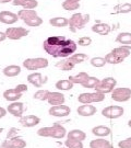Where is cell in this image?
Returning <instances> with one entry per match:
<instances>
[{"instance_id": "52a82bcc", "label": "cell", "mask_w": 131, "mask_h": 148, "mask_svg": "<svg viewBox=\"0 0 131 148\" xmlns=\"http://www.w3.org/2000/svg\"><path fill=\"white\" fill-rule=\"evenodd\" d=\"M131 98L130 88H115L111 92V99L116 102H127Z\"/></svg>"}, {"instance_id": "e575fe53", "label": "cell", "mask_w": 131, "mask_h": 148, "mask_svg": "<svg viewBox=\"0 0 131 148\" xmlns=\"http://www.w3.org/2000/svg\"><path fill=\"white\" fill-rule=\"evenodd\" d=\"M49 95H50V91H48V90H38L34 93V99L41 101L48 100Z\"/></svg>"}, {"instance_id": "ee69618b", "label": "cell", "mask_w": 131, "mask_h": 148, "mask_svg": "<svg viewBox=\"0 0 131 148\" xmlns=\"http://www.w3.org/2000/svg\"><path fill=\"white\" fill-rule=\"evenodd\" d=\"M14 89H16L18 92H21V93H23V92L27 91V86H26V85H18Z\"/></svg>"}, {"instance_id": "f1b7e54d", "label": "cell", "mask_w": 131, "mask_h": 148, "mask_svg": "<svg viewBox=\"0 0 131 148\" xmlns=\"http://www.w3.org/2000/svg\"><path fill=\"white\" fill-rule=\"evenodd\" d=\"M62 8L68 11L77 10L80 8V0H64L62 2Z\"/></svg>"}, {"instance_id": "f6af8a7d", "label": "cell", "mask_w": 131, "mask_h": 148, "mask_svg": "<svg viewBox=\"0 0 131 148\" xmlns=\"http://www.w3.org/2000/svg\"><path fill=\"white\" fill-rule=\"evenodd\" d=\"M26 2H27V0H12V3L14 5H22L23 7Z\"/></svg>"}, {"instance_id": "5b68a950", "label": "cell", "mask_w": 131, "mask_h": 148, "mask_svg": "<svg viewBox=\"0 0 131 148\" xmlns=\"http://www.w3.org/2000/svg\"><path fill=\"white\" fill-rule=\"evenodd\" d=\"M105 99V95L100 93L97 91L90 92V93H81L78 97V101L82 104H91L94 102H102Z\"/></svg>"}, {"instance_id": "7dc6e473", "label": "cell", "mask_w": 131, "mask_h": 148, "mask_svg": "<svg viewBox=\"0 0 131 148\" xmlns=\"http://www.w3.org/2000/svg\"><path fill=\"white\" fill-rule=\"evenodd\" d=\"M5 38H7V35H5V33H3V32H0V42L5 41Z\"/></svg>"}, {"instance_id": "277c9868", "label": "cell", "mask_w": 131, "mask_h": 148, "mask_svg": "<svg viewBox=\"0 0 131 148\" xmlns=\"http://www.w3.org/2000/svg\"><path fill=\"white\" fill-rule=\"evenodd\" d=\"M116 85H117V80L113 77H107L104 78L103 80H100V84L95 87V91L106 95V93H111L113 90L115 89Z\"/></svg>"}, {"instance_id": "836d02e7", "label": "cell", "mask_w": 131, "mask_h": 148, "mask_svg": "<svg viewBox=\"0 0 131 148\" xmlns=\"http://www.w3.org/2000/svg\"><path fill=\"white\" fill-rule=\"evenodd\" d=\"M100 80H98L96 77H89L82 84V86H83L84 88H88V89H94L95 87L100 84Z\"/></svg>"}, {"instance_id": "8d00e7d4", "label": "cell", "mask_w": 131, "mask_h": 148, "mask_svg": "<svg viewBox=\"0 0 131 148\" xmlns=\"http://www.w3.org/2000/svg\"><path fill=\"white\" fill-rule=\"evenodd\" d=\"M24 23H25L26 25H29V27H39L43 23V20H42V18H39L38 16H34V18H32V19H30V20L24 21Z\"/></svg>"}, {"instance_id": "1f68e13d", "label": "cell", "mask_w": 131, "mask_h": 148, "mask_svg": "<svg viewBox=\"0 0 131 148\" xmlns=\"http://www.w3.org/2000/svg\"><path fill=\"white\" fill-rule=\"evenodd\" d=\"M69 58H70V60L74 65H77V64H81L83 63V62H85L86 59H89V56L86 54H83V53H75V54H72Z\"/></svg>"}, {"instance_id": "ab89813d", "label": "cell", "mask_w": 131, "mask_h": 148, "mask_svg": "<svg viewBox=\"0 0 131 148\" xmlns=\"http://www.w3.org/2000/svg\"><path fill=\"white\" fill-rule=\"evenodd\" d=\"M91 43H92V38H91V37L84 36V37H81V38H79L78 44L80 45V46H89Z\"/></svg>"}, {"instance_id": "ac0fdd59", "label": "cell", "mask_w": 131, "mask_h": 148, "mask_svg": "<svg viewBox=\"0 0 131 148\" xmlns=\"http://www.w3.org/2000/svg\"><path fill=\"white\" fill-rule=\"evenodd\" d=\"M111 53H114L118 57H120V58L125 59L131 54V46L130 45H121L119 47L114 48L111 51Z\"/></svg>"}, {"instance_id": "2e32d148", "label": "cell", "mask_w": 131, "mask_h": 148, "mask_svg": "<svg viewBox=\"0 0 131 148\" xmlns=\"http://www.w3.org/2000/svg\"><path fill=\"white\" fill-rule=\"evenodd\" d=\"M96 108L94 106H90V104H83V106H80L77 109L79 115L81 116H92L96 113Z\"/></svg>"}, {"instance_id": "cb8c5ba5", "label": "cell", "mask_w": 131, "mask_h": 148, "mask_svg": "<svg viewBox=\"0 0 131 148\" xmlns=\"http://www.w3.org/2000/svg\"><path fill=\"white\" fill-rule=\"evenodd\" d=\"M74 65L71 60H70V58H64L62 59L61 62H58L57 64H56V67L59 69H61V70H63V71H68V70H72V69L74 68Z\"/></svg>"}, {"instance_id": "5bb4252c", "label": "cell", "mask_w": 131, "mask_h": 148, "mask_svg": "<svg viewBox=\"0 0 131 148\" xmlns=\"http://www.w3.org/2000/svg\"><path fill=\"white\" fill-rule=\"evenodd\" d=\"M41 119L35 115H26V116L20 117V124L24 127H33L39 124Z\"/></svg>"}, {"instance_id": "d590c367", "label": "cell", "mask_w": 131, "mask_h": 148, "mask_svg": "<svg viewBox=\"0 0 131 148\" xmlns=\"http://www.w3.org/2000/svg\"><path fill=\"white\" fill-rule=\"evenodd\" d=\"M64 145L68 148H83V143L81 140H75V139H70V138H68L64 142Z\"/></svg>"}, {"instance_id": "b9f144b4", "label": "cell", "mask_w": 131, "mask_h": 148, "mask_svg": "<svg viewBox=\"0 0 131 148\" xmlns=\"http://www.w3.org/2000/svg\"><path fill=\"white\" fill-rule=\"evenodd\" d=\"M37 5H38L37 0H27V2L23 5V9H34Z\"/></svg>"}, {"instance_id": "f35d334b", "label": "cell", "mask_w": 131, "mask_h": 148, "mask_svg": "<svg viewBox=\"0 0 131 148\" xmlns=\"http://www.w3.org/2000/svg\"><path fill=\"white\" fill-rule=\"evenodd\" d=\"M116 9H117V12L118 13H129L131 12V3H124V5H118V7H116Z\"/></svg>"}, {"instance_id": "ffe728a7", "label": "cell", "mask_w": 131, "mask_h": 148, "mask_svg": "<svg viewBox=\"0 0 131 148\" xmlns=\"http://www.w3.org/2000/svg\"><path fill=\"white\" fill-rule=\"evenodd\" d=\"M22 97L21 92H18L16 89H8L3 92V98L7 101H11V102H16Z\"/></svg>"}, {"instance_id": "3957f363", "label": "cell", "mask_w": 131, "mask_h": 148, "mask_svg": "<svg viewBox=\"0 0 131 148\" xmlns=\"http://www.w3.org/2000/svg\"><path fill=\"white\" fill-rule=\"evenodd\" d=\"M90 21L89 14H82V13H74L69 20V29L70 31L75 33L79 30H82L88 22Z\"/></svg>"}, {"instance_id": "d6986e66", "label": "cell", "mask_w": 131, "mask_h": 148, "mask_svg": "<svg viewBox=\"0 0 131 148\" xmlns=\"http://www.w3.org/2000/svg\"><path fill=\"white\" fill-rule=\"evenodd\" d=\"M90 148H114V146L110 144V142L106 140V139L97 138V139L91 140Z\"/></svg>"}, {"instance_id": "7a4b0ae2", "label": "cell", "mask_w": 131, "mask_h": 148, "mask_svg": "<svg viewBox=\"0 0 131 148\" xmlns=\"http://www.w3.org/2000/svg\"><path fill=\"white\" fill-rule=\"evenodd\" d=\"M37 135L42 136V137H52L60 139V138H63L67 135V131L59 122H56L52 126L39 128L37 131Z\"/></svg>"}, {"instance_id": "c3c4849f", "label": "cell", "mask_w": 131, "mask_h": 148, "mask_svg": "<svg viewBox=\"0 0 131 148\" xmlns=\"http://www.w3.org/2000/svg\"><path fill=\"white\" fill-rule=\"evenodd\" d=\"M11 0H0V3H7V2H10Z\"/></svg>"}, {"instance_id": "30bf717a", "label": "cell", "mask_w": 131, "mask_h": 148, "mask_svg": "<svg viewBox=\"0 0 131 148\" xmlns=\"http://www.w3.org/2000/svg\"><path fill=\"white\" fill-rule=\"evenodd\" d=\"M70 108L68 106H52L50 109H49V114L52 115V116L56 117H66L70 114Z\"/></svg>"}, {"instance_id": "4316f807", "label": "cell", "mask_w": 131, "mask_h": 148, "mask_svg": "<svg viewBox=\"0 0 131 148\" xmlns=\"http://www.w3.org/2000/svg\"><path fill=\"white\" fill-rule=\"evenodd\" d=\"M67 137L70 139H75V140H84L86 138V134L81 131V130H72L67 134Z\"/></svg>"}, {"instance_id": "9a60e30c", "label": "cell", "mask_w": 131, "mask_h": 148, "mask_svg": "<svg viewBox=\"0 0 131 148\" xmlns=\"http://www.w3.org/2000/svg\"><path fill=\"white\" fill-rule=\"evenodd\" d=\"M27 81L36 88H42V86L46 82V79H43L42 74L39 73H33L27 76Z\"/></svg>"}, {"instance_id": "4fadbf2b", "label": "cell", "mask_w": 131, "mask_h": 148, "mask_svg": "<svg viewBox=\"0 0 131 148\" xmlns=\"http://www.w3.org/2000/svg\"><path fill=\"white\" fill-rule=\"evenodd\" d=\"M7 111L9 112L10 114H12L13 116L16 117H22L23 111H24V104L22 102H12L10 106H8Z\"/></svg>"}, {"instance_id": "44dd1931", "label": "cell", "mask_w": 131, "mask_h": 148, "mask_svg": "<svg viewBox=\"0 0 131 148\" xmlns=\"http://www.w3.org/2000/svg\"><path fill=\"white\" fill-rule=\"evenodd\" d=\"M92 31L100 35H107L110 32V27L106 23H95L92 27Z\"/></svg>"}, {"instance_id": "603a6c76", "label": "cell", "mask_w": 131, "mask_h": 148, "mask_svg": "<svg viewBox=\"0 0 131 148\" xmlns=\"http://www.w3.org/2000/svg\"><path fill=\"white\" fill-rule=\"evenodd\" d=\"M18 16H19V18H20L21 20L26 21V20H30V19H32V18L36 16L37 13L34 9H22V10L19 11Z\"/></svg>"}, {"instance_id": "484cf974", "label": "cell", "mask_w": 131, "mask_h": 148, "mask_svg": "<svg viewBox=\"0 0 131 148\" xmlns=\"http://www.w3.org/2000/svg\"><path fill=\"white\" fill-rule=\"evenodd\" d=\"M116 42L122 45H131V33L129 32H121L116 37Z\"/></svg>"}, {"instance_id": "83f0119b", "label": "cell", "mask_w": 131, "mask_h": 148, "mask_svg": "<svg viewBox=\"0 0 131 148\" xmlns=\"http://www.w3.org/2000/svg\"><path fill=\"white\" fill-rule=\"evenodd\" d=\"M49 23L52 24V27H63L69 25V20L62 16H56V18H52L49 20Z\"/></svg>"}, {"instance_id": "7bdbcfd3", "label": "cell", "mask_w": 131, "mask_h": 148, "mask_svg": "<svg viewBox=\"0 0 131 148\" xmlns=\"http://www.w3.org/2000/svg\"><path fill=\"white\" fill-rule=\"evenodd\" d=\"M20 132L18 128L16 127H11L10 130H9V132L7 133V139H11V138L13 137H16V135H18V133Z\"/></svg>"}, {"instance_id": "f546056e", "label": "cell", "mask_w": 131, "mask_h": 148, "mask_svg": "<svg viewBox=\"0 0 131 148\" xmlns=\"http://www.w3.org/2000/svg\"><path fill=\"white\" fill-rule=\"evenodd\" d=\"M73 82L70 81L69 79H62L59 80L56 82V88L58 90H62V91H67V90H70L73 88Z\"/></svg>"}, {"instance_id": "681fc988", "label": "cell", "mask_w": 131, "mask_h": 148, "mask_svg": "<svg viewBox=\"0 0 131 148\" xmlns=\"http://www.w3.org/2000/svg\"><path fill=\"white\" fill-rule=\"evenodd\" d=\"M128 126H129V127L131 128V120H130L129 122H128Z\"/></svg>"}, {"instance_id": "8fae6325", "label": "cell", "mask_w": 131, "mask_h": 148, "mask_svg": "<svg viewBox=\"0 0 131 148\" xmlns=\"http://www.w3.org/2000/svg\"><path fill=\"white\" fill-rule=\"evenodd\" d=\"M26 143L20 137H13L11 139H7L1 144L0 148H25Z\"/></svg>"}, {"instance_id": "7c38bea8", "label": "cell", "mask_w": 131, "mask_h": 148, "mask_svg": "<svg viewBox=\"0 0 131 148\" xmlns=\"http://www.w3.org/2000/svg\"><path fill=\"white\" fill-rule=\"evenodd\" d=\"M20 18L18 14L10 12V11H1L0 12V22L5 24H13L16 23Z\"/></svg>"}, {"instance_id": "816d5d0a", "label": "cell", "mask_w": 131, "mask_h": 148, "mask_svg": "<svg viewBox=\"0 0 131 148\" xmlns=\"http://www.w3.org/2000/svg\"><path fill=\"white\" fill-rule=\"evenodd\" d=\"M67 148H68V147H67Z\"/></svg>"}, {"instance_id": "ba28073f", "label": "cell", "mask_w": 131, "mask_h": 148, "mask_svg": "<svg viewBox=\"0 0 131 148\" xmlns=\"http://www.w3.org/2000/svg\"><path fill=\"white\" fill-rule=\"evenodd\" d=\"M125 113V110L122 106H109L107 108L103 109L102 111V115L107 119H110V120H115V119H118L124 115Z\"/></svg>"}, {"instance_id": "d6a6232c", "label": "cell", "mask_w": 131, "mask_h": 148, "mask_svg": "<svg viewBox=\"0 0 131 148\" xmlns=\"http://www.w3.org/2000/svg\"><path fill=\"white\" fill-rule=\"evenodd\" d=\"M105 59H106V63L111 64V65H117V64H120L124 62V59L118 57L117 55H115V54L111 53V52L105 56Z\"/></svg>"}, {"instance_id": "d4e9b609", "label": "cell", "mask_w": 131, "mask_h": 148, "mask_svg": "<svg viewBox=\"0 0 131 148\" xmlns=\"http://www.w3.org/2000/svg\"><path fill=\"white\" fill-rule=\"evenodd\" d=\"M20 73H21V68L20 66H16V65H10L3 69V75L7 77H16Z\"/></svg>"}, {"instance_id": "bcb514c9", "label": "cell", "mask_w": 131, "mask_h": 148, "mask_svg": "<svg viewBox=\"0 0 131 148\" xmlns=\"http://www.w3.org/2000/svg\"><path fill=\"white\" fill-rule=\"evenodd\" d=\"M5 114H7V110H5V109H3V108H1V106H0V119H1V117L5 116Z\"/></svg>"}, {"instance_id": "e0dca14e", "label": "cell", "mask_w": 131, "mask_h": 148, "mask_svg": "<svg viewBox=\"0 0 131 148\" xmlns=\"http://www.w3.org/2000/svg\"><path fill=\"white\" fill-rule=\"evenodd\" d=\"M47 101L50 106H61L64 103V95L60 92H50Z\"/></svg>"}, {"instance_id": "7402d4cb", "label": "cell", "mask_w": 131, "mask_h": 148, "mask_svg": "<svg viewBox=\"0 0 131 148\" xmlns=\"http://www.w3.org/2000/svg\"><path fill=\"white\" fill-rule=\"evenodd\" d=\"M92 133L95 136H98V137H106L110 134V128L107 126H104V125H100V126L93 127Z\"/></svg>"}, {"instance_id": "4dcf8cb0", "label": "cell", "mask_w": 131, "mask_h": 148, "mask_svg": "<svg viewBox=\"0 0 131 148\" xmlns=\"http://www.w3.org/2000/svg\"><path fill=\"white\" fill-rule=\"evenodd\" d=\"M90 76L86 73H84V71H82V73H79L78 75H75V76H70L69 77V80L70 81H72L73 84H79V85H82L85 80L89 78Z\"/></svg>"}, {"instance_id": "74e56055", "label": "cell", "mask_w": 131, "mask_h": 148, "mask_svg": "<svg viewBox=\"0 0 131 148\" xmlns=\"http://www.w3.org/2000/svg\"><path fill=\"white\" fill-rule=\"evenodd\" d=\"M105 64H106V59L103 57H93L91 59V65L96 67V68L103 67V66H105Z\"/></svg>"}, {"instance_id": "f907efd6", "label": "cell", "mask_w": 131, "mask_h": 148, "mask_svg": "<svg viewBox=\"0 0 131 148\" xmlns=\"http://www.w3.org/2000/svg\"><path fill=\"white\" fill-rule=\"evenodd\" d=\"M1 132H3V128H0V134H1Z\"/></svg>"}, {"instance_id": "6da1fadb", "label": "cell", "mask_w": 131, "mask_h": 148, "mask_svg": "<svg viewBox=\"0 0 131 148\" xmlns=\"http://www.w3.org/2000/svg\"><path fill=\"white\" fill-rule=\"evenodd\" d=\"M43 47L45 52L52 57L67 58L77 51V43L62 35H57L46 38L43 43Z\"/></svg>"}, {"instance_id": "9c48e42d", "label": "cell", "mask_w": 131, "mask_h": 148, "mask_svg": "<svg viewBox=\"0 0 131 148\" xmlns=\"http://www.w3.org/2000/svg\"><path fill=\"white\" fill-rule=\"evenodd\" d=\"M29 31L24 27H8L5 30V35L10 40H20L22 37L26 36Z\"/></svg>"}, {"instance_id": "8992f818", "label": "cell", "mask_w": 131, "mask_h": 148, "mask_svg": "<svg viewBox=\"0 0 131 148\" xmlns=\"http://www.w3.org/2000/svg\"><path fill=\"white\" fill-rule=\"evenodd\" d=\"M23 66L27 70H37V69L46 68L48 66V60L46 58H42V57L27 58L23 62Z\"/></svg>"}, {"instance_id": "60d3db41", "label": "cell", "mask_w": 131, "mask_h": 148, "mask_svg": "<svg viewBox=\"0 0 131 148\" xmlns=\"http://www.w3.org/2000/svg\"><path fill=\"white\" fill-rule=\"evenodd\" d=\"M118 147L119 148H131V137H128L124 140H120L118 143Z\"/></svg>"}]
</instances>
